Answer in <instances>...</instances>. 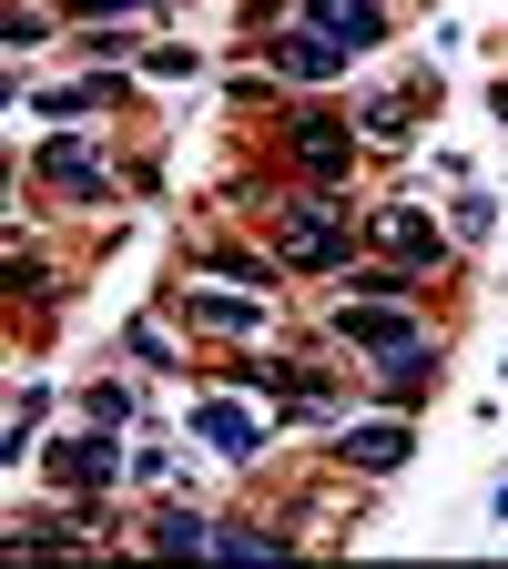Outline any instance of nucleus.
<instances>
[{"label":"nucleus","instance_id":"1","mask_svg":"<svg viewBox=\"0 0 508 569\" xmlns=\"http://www.w3.org/2000/svg\"><path fill=\"white\" fill-rule=\"evenodd\" d=\"M316 31H326L336 51H356V41H377V0H316Z\"/></svg>","mask_w":508,"mask_h":569},{"label":"nucleus","instance_id":"2","mask_svg":"<svg viewBox=\"0 0 508 569\" xmlns=\"http://www.w3.org/2000/svg\"><path fill=\"white\" fill-rule=\"evenodd\" d=\"M346 458H356V468H397V458H407V427H356Z\"/></svg>","mask_w":508,"mask_h":569},{"label":"nucleus","instance_id":"3","mask_svg":"<svg viewBox=\"0 0 508 569\" xmlns=\"http://www.w3.org/2000/svg\"><path fill=\"white\" fill-rule=\"evenodd\" d=\"M203 438H213V458H255V427L235 407H203Z\"/></svg>","mask_w":508,"mask_h":569}]
</instances>
